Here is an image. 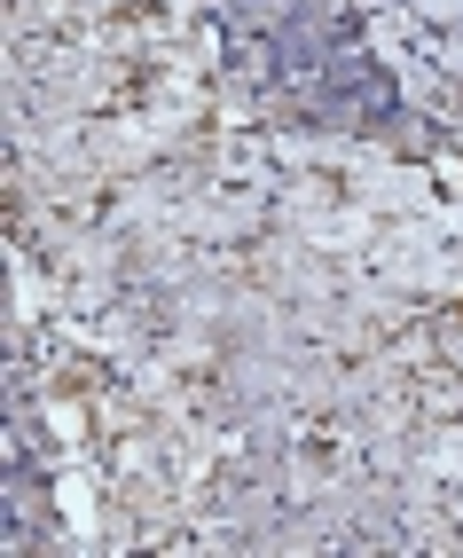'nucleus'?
<instances>
[{
  "mask_svg": "<svg viewBox=\"0 0 463 558\" xmlns=\"http://www.w3.org/2000/svg\"><path fill=\"white\" fill-rule=\"evenodd\" d=\"M315 102L330 110V119H345L354 134H377L385 119L401 110L393 80H385V63L354 40V24H338V40H330V63H322V80H315Z\"/></svg>",
  "mask_w": 463,
  "mask_h": 558,
  "instance_id": "1",
  "label": "nucleus"
}]
</instances>
